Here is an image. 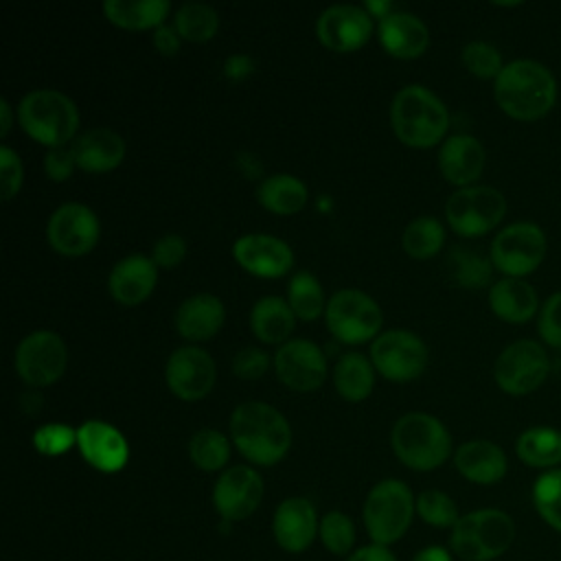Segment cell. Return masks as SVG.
I'll return each mask as SVG.
<instances>
[{
  "label": "cell",
  "instance_id": "7402d4cb",
  "mask_svg": "<svg viewBox=\"0 0 561 561\" xmlns=\"http://www.w3.org/2000/svg\"><path fill=\"white\" fill-rule=\"evenodd\" d=\"M158 283V265L151 261V256L145 254H129L110 272L107 289L112 298L121 305L134 307L145 302Z\"/></svg>",
  "mask_w": 561,
  "mask_h": 561
},
{
  "label": "cell",
  "instance_id": "d590c367",
  "mask_svg": "<svg viewBox=\"0 0 561 561\" xmlns=\"http://www.w3.org/2000/svg\"><path fill=\"white\" fill-rule=\"evenodd\" d=\"M188 458L202 471H219L230 458L228 436L219 430L204 427L188 440Z\"/></svg>",
  "mask_w": 561,
  "mask_h": 561
},
{
  "label": "cell",
  "instance_id": "484cf974",
  "mask_svg": "<svg viewBox=\"0 0 561 561\" xmlns=\"http://www.w3.org/2000/svg\"><path fill=\"white\" fill-rule=\"evenodd\" d=\"M226 322V307L215 294H193L175 311V329L184 340L204 342L215 337Z\"/></svg>",
  "mask_w": 561,
  "mask_h": 561
},
{
  "label": "cell",
  "instance_id": "2e32d148",
  "mask_svg": "<svg viewBox=\"0 0 561 561\" xmlns=\"http://www.w3.org/2000/svg\"><path fill=\"white\" fill-rule=\"evenodd\" d=\"M215 377V359L199 346L175 348L164 366L167 388L182 401L204 399L213 390Z\"/></svg>",
  "mask_w": 561,
  "mask_h": 561
},
{
  "label": "cell",
  "instance_id": "8d00e7d4",
  "mask_svg": "<svg viewBox=\"0 0 561 561\" xmlns=\"http://www.w3.org/2000/svg\"><path fill=\"white\" fill-rule=\"evenodd\" d=\"M173 26L186 42H208L219 28V15L210 4L184 2L175 11Z\"/></svg>",
  "mask_w": 561,
  "mask_h": 561
},
{
  "label": "cell",
  "instance_id": "60d3db41",
  "mask_svg": "<svg viewBox=\"0 0 561 561\" xmlns=\"http://www.w3.org/2000/svg\"><path fill=\"white\" fill-rule=\"evenodd\" d=\"M324 548L333 554H346L351 552L355 543V526L351 517L342 511H329L320 519V530H318Z\"/></svg>",
  "mask_w": 561,
  "mask_h": 561
},
{
  "label": "cell",
  "instance_id": "4dcf8cb0",
  "mask_svg": "<svg viewBox=\"0 0 561 561\" xmlns=\"http://www.w3.org/2000/svg\"><path fill=\"white\" fill-rule=\"evenodd\" d=\"M309 191L302 180L289 173H274L259 182L256 199L274 215H296L305 208Z\"/></svg>",
  "mask_w": 561,
  "mask_h": 561
},
{
  "label": "cell",
  "instance_id": "b9f144b4",
  "mask_svg": "<svg viewBox=\"0 0 561 561\" xmlns=\"http://www.w3.org/2000/svg\"><path fill=\"white\" fill-rule=\"evenodd\" d=\"M462 64L473 77L480 79H497L504 68L500 50L489 42H469L462 48Z\"/></svg>",
  "mask_w": 561,
  "mask_h": 561
},
{
  "label": "cell",
  "instance_id": "7a4b0ae2",
  "mask_svg": "<svg viewBox=\"0 0 561 561\" xmlns=\"http://www.w3.org/2000/svg\"><path fill=\"white\" fill-rule=\"evenodd\" d=\"M493 94L504 114L528 123L552 110L557 101V81L543 64L517 59L502 68L495 79Z\"/></svg>",
  "mask_w": 561,
  "mask_h": 561
},
{
  "label": "cell",
  "instance_id": "7dc6e473",
  "mask_svg": "<svg viewBox=\"0 0 561 561\" xmlns=\"http://www.w3.org/2000/svg\"><path fill=\"white\" fill-rule=\"evenodd\" d=\"M186 256V241L180 234H164L151 248V261L162 270L178 267Z\"/></svg>",
  "mask_w": 561,
  "mask_h": 561
},
{
  "label": "cell",
  "instance_id": "f5cc1de1",
  "mask_svg": "<svg viewBox=\"0 0 561 561\" xmlns=\"http://www.w3.org/2000/svg\"><path fill=\"white\" fill-rule=\"evenodd\" d=\"M412 561H451V554L440 546H427L419 550Z\"/></svg>",
  "mask_w": 561,
  "mask_h": 561
},
{
  "label": "cell",
  "instance_id": "8992f818",
  "mask_svg": "<svg viewBox=\"0 0 561 561\" xmlns=\"http://www.w3.org/2000/svg\"><path fill=\"white\" fill-rule=\"evenodd\" d=\"M416 511V500L408 484L397 478L377 482L364 502V526L377 546H390L401 539Z\"/></svg>",
  "mask_w": 561,
  "mask_h": 561
},
{
  "label": "cell",
  "instance_id": "6da1fadb",
  "mask_svg": "<svg viewBox=\"0 0 561 561\" xmlns=\"http://www.w3.org/2000/svg\"><path fill=\"white\" fill-rule=\"evenodd\" d=\"M230 438L250 462L272 467L289 451L291 427L274 405L245 401L230 414Z\"/></svg>",
  "mask_w": 561,
  "mask_h": 561
},
{
  "label": "cell",
  "instance_id": "7bdbcfd3",
  "mask_svg": "<svg viewBox=\"0 0 561 561\" xmlns=\"http://www.w3.org/2000/svg\"><path fill=\"white\" fill-rule=\"evenodd\" d=\"M77 445V430L66 423H46L33 432V447L44 456H61Z\"/></svg>",
  "mask_w": 561,
  "mask_h": 561
},
{
  "label": "cell",
  "instance_id": "7c38bea8",
  "mask_svg": "<svg viewBox=\"0 0 561 561\" xmlns=\"http://www.w3.org/2000/svg\"><path fill=\"white\" fill-rule=\"evenodd\" d=\"M550 373V357L541 344L517 340L508 344L495 359L493 377L506 394H528L537 390Z\"/></svg>",
  "mask_w": 561,
  "mask_h": 561
},
{
  "label": "cell",
  "instance_id": "816d5d0a",
  "mask_svg": "<svg viewBox=\"0 0 561 561\" xmlns=\"http://www.w3.org/2000/svg\"><path fill=\"white\" fill-rule=\"evenodd\" d=\"M346 561H397V557L386 546H364L355 550Z\"/></svg>",
  "mask_w": 561,
  "mask_h": 561
},
{
  "label": "cell",
  "instance_id": "52a82bcc",
  "mask_svg": "<svg viewBox=\"0 0 561 561\" xmlns=\"http://www.w3.org/2000/svg\"><path fill=\"white\" fill-rule=\"evenodd\" d=\"M515 539L513 519L497 508L462 515L451 530V550L465 561H491L508 550Z\"/></svg>",
  "mask_w": 561,
  "mask_h": 561
},
{
  "label": "cell",
  "instance_id": "9c48e42d",
  "mask_svg": "<svg viewBox=\"0 0 561 561\" xmlns=\"http://www.w3.org/2000/svg\"><path fill=\"white\" fill-rule=\"evenodd\" d=\"M504 213V195L497 188L484 184L456 188L445 204V217L449 228L467 239L482 237L493 230L502 221Z\"/></svg>",
  "mask_w": 561,
  "mask_h": 561
},
{
  "label": "cell",
  "instance_id": "db71d44e",
  "mask_svg": "<svg viewBox=\"0 0 561 561\" xmlns=\"http://www.w3.org/2000/svg\"><path fill=\"white\" fill-rule=\"evenodd\" d=\"M364 9L368 11L370 18H377V20H383L386 15H390L394 11L392 2H388V0H366Z\"/></svg>",
  "mask_w": 561,
  "mask_h": 561
},
{
  "label": "cell",
  "instance_id": "ffe728a7",
  "mask_svg": "<svg viewBox=\"0 0 561 561\" xmlns=\"http://www.w3.org/2000/svg\"><path fill=\"white\" fill-rule=\"evenodd\" d=\"M77 447L83 460L101 473H116L129 460L125 436L110 423L90 419L77 427Z\"/></svg>",
  "mask_w": 561,
  "mask_h": 561
},
{
  "label": "cell",
  "instance_id": "f6af8a7d",
  "mask_svg": "<svg viewBox=\"0 0 561 561\" xmlns=\"http://www.w3.org/2000/svg\"><path fill=\"white\" fill-rule=\"evenodd\" d=\"M272 359L265 351L256 348V346H245L241 351H237V355L232 357V373L239 379H259L267 373Z\"/></svg>",
  "mask_w": 561,
  "mask_h": 561
},
{
  "label": "cell",
  "instance_id": "ab89813d",
  "mask_svg": "<svg viewBox=\"0 0 561 561\" xmlns=\"http://www.w3.org/2000/svg\"><path fill=\"white\" fill-rule=\"evenodd\" d=\"M416 513L425 524L436 528H454L456 522L460 519L454 500L438 489H427L416 497Z\"/></svg>",
  "mask_w": 561,
  "mask_h": 561
},
{
  "label": "cell",
  "instance_id": "c3c4849f",
  "mask_svg": "<svg viewBox=\"0 0 561 561\" xmlns=\"http://www.w3.org/2000/svg\"><path fill=\"white\" fill-rule=\"evenodd\" d=\"M75 158H72V151L66 149V147H55V149H48L46 156H44V171L48 175V180L53 182H64L72 175L75 171Z\"/></svg>",
  "mask_w": 561,
  "mask_h": 561
},
{
  "label": "cell",
  "instance_id": "ee69618b",
  "mask_svg": "<svg viewBox=\"0 0 561 561\" xmlns=\"http://www.w3.org/2000/svg\"><path fill=\"white\" fill-rule=\"evenodd\" d=\"M22 180H24V169H22L20 156L11 147L2 145L0 147V191H2L0 195L4 202L18 195Z\"/></svg>",
  "mask_w": 561,
  "mask_h": 561
},
{
  "label": "cell",
  "instance_id": "83f0119b",
  "mask_svg": "<svg viewBox=\"0 0 561 561\" xmlns=\"http://www.w3.org/2000/svg\"><path fill=\"white\" fill-rule=\"evenodd\" d=\"M489 305L500 320L522 324L528 322L537 311V291L522 278L504 276L491 285Z\"/></svg>",
  "mask_w": 561,
  "mask_h": 561
},
{
  "label": "cell",
  "instance_id": "d4e9b609",
  "mask_svg": "<svg viewBox=\"0 0 561 561\" xmlns=\"http://www.w3.org/2000/svg\"><path fill=\"white\" fill-rule=\"evenodd\" d=\"M381 48L397 59L421 57L430 44V31L421 18L410 11H392L377 24Z\"/></svg>",
  "mask_w": 561,
  "mask_h": 561
},
{
  "label": "cell",
  "instance_id": "277c9868",
  "mask_svg": "<svg viewBox=\"0 0 561 561\" xmlns=\"http://www.w3.org/2000/svg\"><path fill=\"white\" fill-rule=\"evenodd\" d=\"M18 123L33 140L55 149L77 138L79 112L68 94L55 88H37L22 96Z\"/></svg>",
  "mask_w": 561,
  "mask_h": 561
},
{
  "label": "cell",
  "instance_id": "5b68a950",
  "mask_svg": "<svg viewBox=\"0 0 561 561\" xmlns=\"http://www.w3.org/2000/svg\"><path fill=\"white\" fill-rule=\"evenodd\" d=\"M390 443L394 456L414 471H432L451 454L447 427L432 414L408 412L392 425Z\"/></svg>",
  "mask_w": 561,
  "mask_h": 561
},
{
  "label": "cell",
  "instance_id": "d6a6232c",
  "mask_svg": "<svg viewBox=\"0 0 561 561\" xmlns=\"http://www.w3.org/2000/svg\"><path fill=\"white\" fill-rule=\"evenodd\" d=\"M287 302H289V307H291V311L296 313L298 320L311 322V320L324 316V309H327L329 300L324 296V289H322L320 280L311 272L300 270L289 278Z\"/></svg>",
  "mask_w": 561,
  "mask_h": 561
},
{
  "label": "cell",
  "instance_id": "f907efd6",
  "mask_svg": "<svg viewBox=\"0 0 561 561\" xmlns=\"http://www.w3.org/2000/svg\"><path fill=\"white\" fill-rule=\"evenodd\" d=\"M254 72V59L245 53H234L224 61V75L230 81H241L248 79Z\"/></svg>",
  "mask_w": 561,
  "mask_h": 561
},
{
  "label": "cell",
  "instance_id": "681fc988",
  "mask_svg": "<svg viewBox=\"0 0 561 561\" xmlns=\"http://www.w3.org/2000/svg\"><path fill=\"white\" fill-rule=\"evenodd\" d=\"M151 44L153 48L160 53V55H175L180 50V44H182V37L180 33L175 31V26H169V24H160L158 28H153V35H151Z\"/></svg>",
  "mask_w": 561,
  "mask_h": 561
},
{
  "label": "cell",
  "instance_id": "30bf717a",
  "mask_svg": "<svg viewBox=\"0 0 561 561\" xmlns=\"http://www.w3.org/2000/svg\"><path fill=\"white\" fill-rule=\"evenodd\" d=\"M15 373L31 388L55 383L68 366V348L59 333L37 329L24 335L15 348Z\"/></svg>",
  "mask_w": 561,
  "mask_h": 561
},
{
  "label": "cell",
  "instance_id": "1f68e13d",
  "mask_svg": "<svg viewBox=\"0 0 561 561\" xmlns=\"http://www.w3.org/2000/svg\"><path fill=\"white\" fill-rule=\"evenodd\" d=\"M333 386L337 394L351 403L368 399L375 386V366L370 357L348 351L344 353L333 368Z\"/></svg>",
  "mask_w": 561,
  "mask_h": 561
},
{
  "label": "cell",
  "instance_id": "9a60e30c",
  "mask_svg": "<svg viewBox=\"0 0 561 561\" xmlns=\"http://www.w3.org/2000/svg\"><path fill=\"white\" fill-rule=\"evenodd\" d=\"M274 373L283 386L294 392L318 390L327 379V357L322 348L302 337L280 344L272 357Z\"/></svg>",
  "mask_w": 561,
  "mask_h": 561
},
{
  "label": "cell",
  "instance_id": "74e56055",
  "mask_svg": "<svg viewBox=\"0 0 561 561\" xmlns=\"http://www.w3.org/2000/svg\"><path fill=\"white\" fill-rule=\"evenodd\" d=\"M447 270L456 285L467 289H480L491 280V259L469 250V248H451L447 256Z\"/></svg>",
  "mask_w": 561,
  "mask_h": 561
},
{
  "label": "cell",
  "instance_id": "836d02e7",
  "mask_svg": "<svg viewBox=\"0 0 561 561\" xmlns=\"http://www.w3.org/2000/svg\"><path fill=\"white\" fill-rule=\"evenodd\" d=\"M517 456L528 467H554L561 462V432L530 427L517 438Z\"/></svg>",
  "mask_w": 561,
  "mask_h": 561
},
{
  "label": "cell",
  "instance_id": "e575fe53",
  "mask_svg": "<svg viewBox=\"0 0 561 561\" xmlns=\"http://www.w3.org/2000/svg\"><path fill=\"white\" fill-rule=\"evenodd\" d=\"M445 243V228L436 217L421 215L412 219L401 234V245L412 259H432Z\"/></svg>",
  "mask_w": 561,
  "mask_h": 561
},
{
  "label": "cell",
  "instance_id": "4fadbf2b",
  "mask_svg": "<svg viewBox=\"0 0 561 561\" xmlns=\"http://www.w3.org/2000/svg\"><path fill=\"white\" fill-rule=\"evenodd\" d=\"M546 254V234L537 224L517 221L502 228L491 243V263L511 278H522L539 267Z\"/></svg>",
  "mask_w": 561,
  "mask_h": 561
},
{
  "label": "cell",
  "instance_id": "44dd1931",
  "mask_svg": "<svg viewBox=\"0 0 561 561\" xmlns=\"http://www.w3.org/2000/svg\"><path fill=\"white\" fill-rule=\"evenodd\" d=\"M320 530V522L316 515V506L307 497H287L283 500L272 519V533L276 543L287 552L307 550L316 533Z\"/></svg>",
  "mask_w": 561,
  "mask_h": 561
},
{
  "label": "cell",
  "instance_id": "3957f363",
  "mask_svg": "<svg viewBox=\"0 0 561 561\" xmlns=\"http://www.w3.org/2000/svg\"><path fill=\"white\" fill-rule=\"evenodd\" d=\"M390 125L403 145L427 149L447 134L449 112L430 88L410 83L390 103Z\"/></svg>",
  "mask_w": 561,
  "mask_h": 561
},
{
  "label": "cell",
  "instance_id": "ac0fdd59",
  "mask_svg": "<svg viewBox=\"0 0 561 561\" xmlns=\"http://www.w3.org/2000/svg\"><path fill=\"white\" fill-rule=\"evenodd\" d=\"M263 500L261 476L245 465L226 469L213 486V504L224 522H241L250 517Z\"/></svg>",
  "mask_w": 561,
  "mask_h": 561
},
{
  "label": "cell",
  "instance_id": "cb8c5ba5",
  "mask_svg": "<svg viewBox=\"0 0 561 561\" xmlns=\"http://www.w3.org/2000/svg\"><path fill=\"white\" fill-rule=\"evenodd\" d=\"M77 169L85 173H107L125 158V140L107 127H92L79 134L70 145Z\"/></svg>",
  "mask_w": 561,
  "mask_h": 561
},
{
  "label": "cell",
  "instance_id": "d6986e66",
  "mask_svg": "<svg viewBox=\"0 0 561 561\" xmlns=\"http://www.w3.org/2000/svg\"><path fill=\"white\" fill-rule=\"evenodd\" d=\"M232 256L245 272L261 278H280L294 265V252L289 243L263 232L239 237L232 245Z\"/></svg>",
  "mask_w": 561,
  "mask_h": 561
},
{
  "label": "cell",
  "instance_id": "f546056e",
  "mask_svg": "<svg viewBox=\"0 0 561 561\" xmlns=\"http://www.w3.org/2000/svg\"><path fill=\"white\" fill-rule=\"evenodd\" d=\"M103 15L127 31H147L164 24L171 11L169 0H105Z\"/></svg>",
  "mask_w": 561,
  "mask_h": 561
},
{
  "label": "cell",
  "instance_id": "8fae6325",
  "mask_svg": "<svg viewBox=\"0 0 561 561\" xmlns=\"http://www.w3.org/2000/svg\"><path fill=\"white\" fill-rule=\"evenodd\" d=\"M370 362L390 381H412L427 366V346L408 329H388L373 340Z\"/></svg>",
  "mask_w": 561,
  "mask_h": 561
},
{
  "label": "cell",
  "instance_id": "e0dca14e",
  "mask_svg": "<svg viewBox=\"0 0 561 561\" xmlns=\"http://www.w3.org/2000/svg\"><path fill=\"white\" fill-rule=\"evenodd\" d=\"M373 33V18L357 4H331L316 20V35L333 53L359 50Z\"/></svg>",
  "mask_w": 561,
  "mask_h": 561
},
{
  "label": "cell",
  "instance_id": "bcb514c9",
  "mask_svg": "<svg viewBox=\"0 0 561 561\" xmlns=\"http://www.w3.org/2000/svg\"><path fill=\"white\" fill-rule=\"evenodd\" d=\"M539 333L548 346L561 348V291L552 294L539 313Z\"/></svg>",
  "mask_w": 561,
  "mask_h": 561
},
{
  "label": "cell",
  "instance_id": "f35d334b",
  "mask_svg": "<svg viewBox=\"0 0 561 561\" xmlns=\"http://www.w3.org/2000/svg\"><path fill=\"white\" fill-rule=\"evenodd\" d=\"M533 502L543 522L561 533V469H552L537 478Z\"/></svg>",
  "mask_w": 561,
  "mask_h": 561
},
{
  "label": "cell",
  "instance_id": "5bb4252c",
  "mask_svg": "<svg viewBox=\"0 0 561 561\" xmlns=\"http://www.w3.org/2000/svg\"><path fill=\"white\" fill-rule=\"evenodd\" d=\"M101 234V224L94 210L81 202L57 206L46 221L48 245L64 256L88 254Z\"/></svg>",
  "mask_w": 561,
  "mask_h": 561
},
{
  "label": "cell",
  "instance_id": "f1b7e54d",
  "mask_svg": "<svg viewBox=\"0 0 561 561\" xmlns=\"http://www.w3.org/2000/svg\"><path fill=\"white\" fill-rule=\"evenodd\" d=\"M296 313L291 311L287 298L263 296L254 302L250 311V329L256 340L265 344H285L291 340L296 327Z\"/></svg>",
  "mask_w": 561,
  "mask_h": 561
},
{
  "label": "cell",
  "instance_id": "11a10c76",
  "mask_svg": "<svg viewBox=\"0 0 561 561\" xmlns=\"http://www.w3.org/2000/svg\"><path fill=\"white\" fill-rule=\"evenodd\" d=\"M13 125V110L7 99H0V136H7Z\"/></svg>",
  "mask_w": 561,
  "mask_h": 561
},
{
  "label": "cell",
  "instance_id": "4316f807",
  "mask_svg": "<svg viewBox=\"0 0 561 561\" xmlns=\"http://www.w3.org/2000/svg\"><path fill=\"white\" fill-rule=\"evenodd\" d=\"M454 465L462 478L476 484H495L506 473V456L504 451L484 438L467 440L456 449Z\"/></svg>",
  "mask_w": 561,
  "mask_h": 561
},
{
  "label": "cell",
  "instance_id": "9f6ffc18",
  "mask_svg": "<svg viewBox=\"0 0 561 561\" xmlns=\"http://www.w3.org/2000/svg\"><path fill=\"white\" fill-rule=\"evenodd\" d=\"M557 370L561 373V353H559V357H557Z\"/></svg>",
  "mask_w": 561,
  "mask_h": 561
},
{
  "label": "cell",
  "instance_id": "ba28073f",
  "mask_svg": "<svg viewBox=\"0 0 561 561\" xmlns=\"http://www.w3.org/2000/svg\"><path fill=\"white\" fill-rule=\"evenodd\" d=\"M327 329L344 344H364L381 333V307L362 289L335 291L324 309Z\"/></svg>",
  "mask_w": 561,
  "mask_h": 561
},
{
  "label": "cell",
  "instance_id": "603a6c76",
  "mask_svg": "<svg viewBox=\"0 0 561 561\" xmlns=\"http://www.w3.org/2000/svg\"><path fill=\"white\" fill-rule=\"evenodd\" d=\"M484 147L469 134H454L443 140L438 149V169L443 178L458 186H471L484 169Z\"/></svg>",
  "mask_w": 561,
  "mask_h": 561
}]
</instances>
